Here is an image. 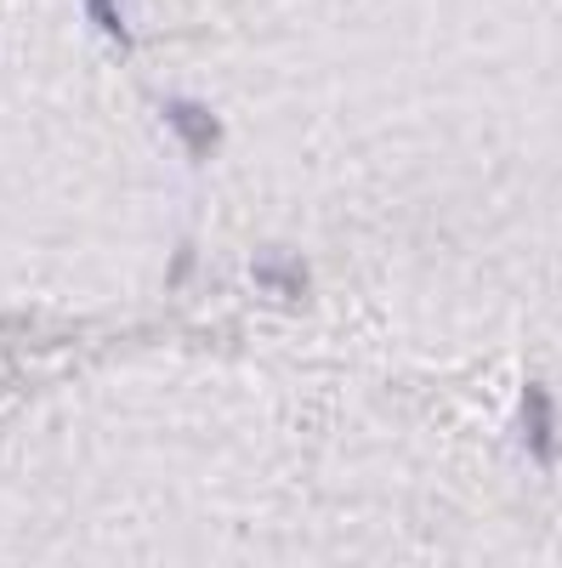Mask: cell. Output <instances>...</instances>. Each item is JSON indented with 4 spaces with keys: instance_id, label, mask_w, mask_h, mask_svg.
I'll return each mask as SVG.
<instances>
[{
    "instance_id": "obj_1",
    "label": "cell",
    "mask_w": 562,
    "mask_h": 568,
    "mask_svg": "<svg viewBox=\"0 0 562 568\" xmlns=\"http://www.w3.org/2000/svg\"><path fill=\"white\" fill-rule=\"evenodd\" d=\"M523 438H529V455L540 466L556 460V409H551V393L545 387H529L523 393Z\"/></svg>"
},
{
    "instance_id": "obj_4",
    "label": "cell",
    "mask_w": 562,
    "mask_h": 568,
    "mask_svg": "<svg viewBox=\"0 0 562 568\" xmlns=\"http://www.w3.org/2000/svg\"><path fill=\"white\" fill-rule=\"evenodd\" d=\"M85 12L98 18V23H103V29H109V34H114L120 45L131 40V29H125V18H120V7H114V0H85Z\"/></svg>"
},
{
    "instance_id": "obj_3",
    "label": "cell",
    "mask_w": 562,
    "mask_h": 568,
    "mask_svg": "<svg viewBox=\"0 0 562 568\" xmlns=\"http://www.w3.org/2000/svg\"><path fill=\"white\" fill-rule=\"evenodd\" d=\"M256 278H262V284H278V278H285L290 291H307V267H302L296 256H285V262H278V256H262V262H256Z\"/></svg>"
},
{
    "instance_id": "obj_2",
    "label": "cell",
    "mask_w": 562,
    "mask_h": 568,
    "mask_svg": "<svg viewBox=\"0 0 562 568\" xmlns=\"http://www.w3.org/2000/svg\"><path fill=\"white\" fill-rule=\"evenodd\" d=\"M171 125H176V136H182L194 154H211L216 142H222L216 114H211V109H200V103H171Z\"/></svg>"
}]
</instances>
